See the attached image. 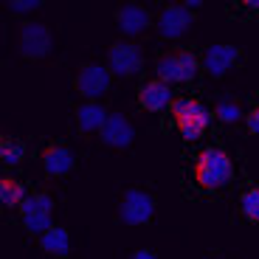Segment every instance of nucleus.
<instances>
[{
    "mask_svg": "<svg viewBox=\"0 0 259 259\" xmlns=\"http://www.w3.org/2000/svg\"><path fill=\"white\" fill-rule=\"evenodd\" d=\"M231 178H234L231 158L217 147L203 149L200 155H197V161H194V166H192V181L200 189H208V192H217V189L228 186Z\"/></svg>",
    "mask_w": 259,
    "mask_h": 259,
    "instance_id": "nucleus-1",
    "label": "nucleus"
},
{
    "mask_svg": "<svg viewBox=\"0 0 259 259\" xmlns=\"http://www.w3.org/2000/svg\"><path fill=\"white\" fill-rule=\"evenodd\" d=\"M172 116H175V124L186 141H197L208 127V110L197 99H178V102H172Z\"/></svg>",
    "mask_w": 259,
    "mask_h": 259,
    "instance_id": "nucleus-2",
    "label": "nucleus"
},
{
    "mask_svg": "<svg viewBox=\"0 0 259 259\" xmlns=\"http://www.w3.org/2000/svg\"><path fill=\"white\" fill-rule=\"evenodd\" d=\"M152 211H155V200L152 194L141 192V189H127L121 197V206H118V217L127 226H144V223L152 220Z\"/></svg>",
    "mask_w": 259,
    "mask_h": 259,
    "instance_id": "nucleus-3",
    "label": "nucleus"
},
{
    "mask_svg": "<svg viewBox=\"0 0 259 259\" xmlns=\"http://www.w3.org/2000/svg\"><path fill=\"white\" fill-rule=\"evenodd\" d=\"M51 214H54V200L48 194H31V197H26L23 206H20V217H23L26 228L34 234H39V237H42L48 228H54Z\"/></svg>",
    "mask_w": 259,
    "mask_h": 259,
    "instance_id": "nucleus-4",
    "label": "nucleus"
},
{
    "mask_svg": "<svg viewBox=\"0 0 259 259\" xmlns=\"http://www.w3.org/2000/svg\"><path fill=\"white\" fill-rule=\"evenodd\" d=\"M158 79L166 84L172 82H189V79L197 73V59L186 51H175V54H166L163 59H158Z\"/></svg>",
    "mask_w": 259,
    "mask_h": 259,
    "instance_id": "nucleus-5",
    "label": "nucleus"
},
{
    "mask_svg": "<svg viewBox=\"0 0 259 259\" xmlns=\"http://www.w3.org/2000/svg\"><path fill=\"white\" fill-rule=\"evenodd\" d=\"M54 39L51 31H48L42 23H26L23 31H20V51L26 59H42L48 51H51Z\"/></svg>",
    "mask_w": 259,
    "mask_h": 259,
    "instance_id": "nucleus-6",
    "label": "nucleus"
},
{
    "mask_svg": "<svg viewBox=\"0 0 259 259\" xmlns=\"http://www.w3.org/2000/svg\"><path fill=\"white\" fill-rule=\"evenodd\" d=\"M110 68H104V65H84L82 71L76 76V91L82 96H88L91 102H96V96L107 93L110 88Z\"/></svg>",
    "mask_w": 259,
    "mask_h": 259,
    "instance_id": "nucleus-7",
    "label": "nucleus"
},
{
    "mask_svg": "<svg viewBox=\"0 0 259 259\" xmlns=\"http://www.w3.org/2000/svg\"><path fill=\"white\" fill-rule=\"evenodd\" d=\"M107 62H110V71L118 76H133V73L141 71L144 57L133 42H116V46L107 51Z\"/></svg>",
    "mask_w": 259,
    "mask_h": 259,
    "instance_id": "nucleus-8",
    "label": "nucleus"
},
{
    "mask_svg": "<svg viewBox=\"0 0 259 259\" xmlns=\"http://www.w3.org/2000/svg\"><path fill=\"white\" fill-rule=\"evenodd\" d=\"M192 23H194V17L186 6H166L161 12V17H158V31L166 39H178L192 28Z\"/></svg>",
    "mask_w": 259,
    "mask_h": 259,
    "instance_id": "nucleus-9",
    "label": "nucleus"
},
{
    "mask_svg": "<svg viewBox=\"0 0 259 259\" xmlns=\"http://www.w3.org/2000/svg\"><path fill=\"white\" fill-rule=\"evenodd\" d=\"M133 136L136 133H133V124H130L127 116H121V113H107V121L102 127V141L107 147H130Z\"/></svg>",
    "mask_w": 259,
    "mask_h": 259,
    "instance_id": "nucleus-10",
    "label": "nucleus"
},
{
    "mask_svg": "<svg viewBox=\"0 0 259 259\" xmlns=\"http://www.w3.org/2000/svg\"><path fill=\"white\" fill-rule=\"evenodd\" d=\"M237 59H240V48H234V46H211V48H206L203 65H206V71L211 73L214 79H220V76H226V71L237 62Z\"/></svg>",
    "mask_w": 259,
    "mask_h": 259,
    "instance_id": "nucleus-11",
    "label": "nucleus"
},
{
    "mask_svg": "<svg viewBox=\"0 0 259 259\" xmlns=\"http://www.w3.org/2000/svg\"><path fill=\"white\" fill-rule=\"evenodd\" d=\"M138 102H141L144 110L158 113V110H163V107H169V104H172V91H169L166 82L155 79V82H147V84L141 88V93H138Z\"/></svg>",
    "mask_w": 259,
    "mask_h": 259,
    "instance_id": "nucleus-12",
    "label": "nucleus"
},
{
    "mask_svg": "<svg viewBox=\"0 0 259 259\" xmlns=\"http://www.w3.org/2000/svg\"><path fill=\"white\" fill-rule=\"evenodd\" d=\"M73 163H76V158H73V152L68 147H48L46 152H42V169H46V175L51 178H62L68 175L73 169Z\"/></svg>",
    "mask_w": 259,
    "mask_h": 259,
    "instance_id": "nucleus-13",
    "label": "nucleus"
},
{
    "mask_svg": "<svg viewBox=\"0 0 259 259\" xmlns=\"http://www.w3.org/2000/svg\"><path fill=\"white\" fill-rule=\"evenodd\" d=\"M116 20H118V28H121L124 34H141L144 28L149 26V14H147V9H141V6H136V3H127V6H121L116 12Z\"/></svg>",
    "mask_w": 259,
    "mask_h": 259,
    "instance_id": "nucleus-14",
    "label": "nucleus"
},
{
    "mask_svg": "<svg viewBox=\"0 0 259 259\" xmlns=\"http://www.w3.org/2000/svg\"><path fill=\"white\" fill-rule=\"evenodd\" d=\"M104 121H107V113H104V107L96 102H84L76 110V124H79L82 133H96V130L102 133Z\"/></svg>",
    "mask_w": 259,
    "mask_h": 259,
    "instance_id": "nucleus-15",
    "label": "nucleus"
},
{
    "mask_svg": "<svg viewBox=\"0 0 259 259\" xmlns=\"http://www.w3.org/2000/svg\"><path fill=\"white\" fill-rule=\"evenodd\" d=\"M39 245H42L46 253H51V256H68V251H71V237H68L65 228L54 226L39 237Z\"/></svg>",
    "mask_w": 259,
    "mask_h": 259,
    "instance_id": "nucleus-16",
    "label": "nucleus"
},
{
    "mask_svg": "<svg viewBox=\"0 0 259 259\" xmlns=\"http://www.w3.org/2000/svg\"><path fill=\"white\" fill-rule=\"evenodd\" d=\"M23 200H26L23 183L14 181V178H3L0 181V203L6 208H14V206H23Z\"/></svg>",
    "mask_w": 259,
    "mask_h": 259,
    "instance_id": "nucleus-17",
    "label": "nucleus"
},
{
    "mask_svg": "<svg viewBox=\"0 0 259 259\" xmlns=\"http://www.w3.org/2000/svg\"><path fill=\"white\" fill-rule=\"evenodd\" d=\"M23 155H26V147L17 138H3L0 141V161H3V166H17L23 161Z\"/></svg>",
    "mask_w": 259,
    "mask_h": 259,
    "instance_id": "nucleus-18",
    "label": "nucleus"
},
{
    "mask_svg": "<svg viewBox=\"0 0 259 259\" xmlns=\"http://www.w3.org/2000/svg\"><path fill=\"white\" fill-rule=\"evenodd\" d=\"M240 206H242V214H245L248 220L259 223V189H248V192L242 194Z\"/></svg>",
    "mask_w": 259,
    "mask_h": 259,
    "instance_id": "nucleus-19",
    "label": "nucleus"
},
{
    "mask_svg": "<svg viewBox=\"0 0 259 259\" xmlns=\"http://www.w3.org/2000/svg\"><path fill=\"white\" fill-rule=\"evenodd\" d=\"M217 118L226 124H237L242 118V110H240V104L237 102H228V99H223L220 104H217Z\"/></svg>",
    "mask_w": 259,
    "mask_h": 259,
    "instance_id": "nucleus-20",
    "label": "nucleus"
},
{
    "mask_svg": "<svg viewBox=\"0 0 259 259\" xmlns=\"http://www.w3.org/2000/svg\"><path fill=\"white\" fill-rule=\"evenodd\" d=\"M37 6H39V0H12V3H9V9H12L14 14L31 12V9H37Z\"/></svg>",
    "mask_w": 259,
    "mask_h": 259,
    "instance_id": "nucleus-21",
    "label": "nucleus"
},
{
    "mask_svg": "<svg viewBox=\"0 0 259 259\" xmlns=\"http://www.w3.org/2000/svg\"><path fill=\"white\" fill-rule=\"evenodd\" d=\"M248 130H251L253 136H259V107H253L251 116H248Z\"/></svg>",
    "mask_w": 259,
    "mask_h": 259,
    "instance_id": "nucleus-22",
    "label": "nucleus"
},
{
    "mask_svg": "<svg viewBox=\"0 0 259 259\" xmlns=\"http://www.w3.org/2000/svg\"><path fill=\"white\" fill-rule=\"evenodd\" d=\"M130 259H155V253H152V251H147V248H141V251H136Z\"/></svg>",
    "mask_w": 259,
    "mask_h": 259,
    "instance_id": "nucleus-23",
    "label": "nucleus"
}]
</instances>
